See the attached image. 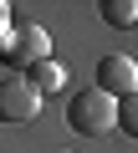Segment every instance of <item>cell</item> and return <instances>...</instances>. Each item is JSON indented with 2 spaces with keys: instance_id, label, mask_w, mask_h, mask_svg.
<instances>
[{
  "instance_id": "1",
  "label": "cell",
  "mask_w": 138,
  "mask_h": 153,
  "mask_svg": "<svg viewBox=\"0 0 138 153\" xmlns=\"http://www.w3.org/2000/svg\"><path fill=\"white\" fill-rule=\"evenodd\" d=\"M66 128L82 133V138H97V133H113L118 128V102L97 87L87 92H72V102H66Z\"/></svg>"
},
{
  "instance_id": "2",
  "label": "cell",
  "mask_w": 138,
  "mask_h": 153,
  "mask_svg": "<svg viewBox=\"0 0 138 153\" xmlns=\"http://www.w3.org/2000/svg\"><path fill=\"white\" fill-rule=\"evenodd\" d=\"M51 56V36L41 31V26H31V21H21V26H10V36L0 41V61H10V66H36V61H46Z\"/></svg>"
},
{
  "instance_id": "3",
  "label": "cell",
  "mask_w": 138,
  "mask_h": 153,
  "mask_svg": "<svg viewBox=\"0 0 138 153\" xmlns=\"http://www.w3.org/2000/svg\"><path fill=\"white\" fill-rule=\"evenodd\" d=\"M92 87H97V92H107L113 102L133 97V92H138V61H133V56H123V51L102 56V61H97V82H92Z\"/></svg>"
},
{
  "instance_id": "4",
  "label": "cell",
  "mask_w": 138,
  "mask_h": 153,
  "mask_svg": "<svg viewBox=\"0 0 138 153\" xmlns=\"http://www.w3.org/2000/svg\"><path fill=\"white\" fill-rule=\"evenodd\" d=\"M41 112V92L26 76H5L0 82V123H31Z\"/></svg>"
},
{
  "instance_id": "5",
  "label": "cell",
  "mask_w": 138,
  "mask_h": 153,
  "mask_svg": "<svg viewBox=\"0 0 138 153\" xmlns=\"http://www.w3.org/2000/svg\"><path fill=\"white\" fill-rule=\"evenodd\" d=\"M26 82H31L41 97H51V92H61V87H66V66H61L56 56H46V61H36V66H31Z\"/></svg>"
},
{
  "instance_id": "6",
  "label": "cell",
  "mask_w": 138,
  "mask_h": 153,
  "mask_svg": "<svg viewBox=\"0 0 138 153\" xmlns=\"http://www.w3.org/2000/svg\"><path fill=\"white\" fill-rule=\"evenodd\" d=\"M102 21L107 26H118V31H128V26H138V0H102Z\"/></svg>"
},
{
  "instance_id": "7",
  "label": "cell",
  "mask_w": 138,
  "mask_h": 153,
  "mask_svg": "<svg viewBox=\"0 0 138 153\" xmlns=\"http://www.w3.org/2000/svg\"><path fill=\"white\" fill-rule=\"evenodd\" d=\"M118 133H128V138H138V92L118 102Z\"/></svg>"
},
{
  "instance_id": "8",
  "label": "cell",
  "mask_w": 138,
  "mask_h": 153,
  "mask_svg": "<svg viewBox=\"0 0 138 153\" xmlns=\"http://www.w3.org/2000/svg\"><path fill=\"white\" fill-rule=\"evenodd\" d=\"M5 36H10V5L0 0V41H5Z\"/></svg>"
},
{
  "instance_id": "9",
  "label": "cell",
  "mask_w": 138,
  "mask_h": 153,
  "mask_svg": "<svg viewBox=\"0 0 138 153\" xmlns=\"http://www.w3.org/2000/svg\"><path fill=\"white\" fill-rule=\"evenodd\" d=\"M56 153H66V148H56Z\"/></svg>"
}]
</instances>
